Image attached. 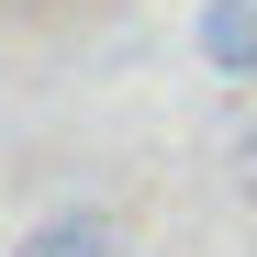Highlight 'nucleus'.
Listing matches in <instances>:
<instances>
[{
  "instance_id": "nucleus-2",
  "label": "nucleus",
  "mask_w": 257,
  "mask_h": 257,
  "mask_svg": "<svg viewBox=\"0 0 257 257\" xmlns=\"http://www.w3.org/2000/svg\"><path fill=\"white\" fill-rule=\"evenodd\" d=\"M12 257H112V224L101 212H56V224H34Z\"/></svg>"
},
{
  "instance_id": "nucleus-1",
  "label": "nucleus",
  "mask_w": 257,
  "mask_h": 257,
  "mask_svg": "<svg viewBox=\"0 0 257 257\" xmlns=\"http://www.w3.org/2000/svg\"><path fill=\"white\" fill-rule=\"evenodd\" d=\"M190 45H201L212 78L246 90V78H257V0H201V12H190Z\"/></svg>"
}]
</instances>
